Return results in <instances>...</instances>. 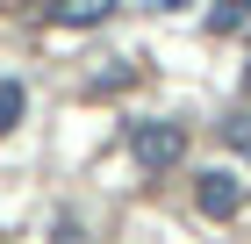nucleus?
<instances>
[{"mask_svg": "<svg viewBox=\"0 0 251 244\" xmlns=\"http://www.w3.org/2000/svg\"><path fill=\"white\" fill-rule=\"evenodd\" d=\"M129 151H136L144 172H165V165L187 158V130L179 122H129Z\"/></svg>", "mask_w": 251, "mask_h": 244, "instance_id": "1", "label": "nucleus"}, {"mask_svg": "<svg viewBox=\"0 0 251 244\" xmlns=\"http://www.w3.org/2000/svg\"><path fill=\"white\" fill-rule=\"evenodd\" d=\"M194 201H201V216H215V223H230L237 208H244V187H237L230 172H201V187H194Z\"/></svg>", "mask_w": 251, "mask_h": 244, "instance_id": "2", "label": "nucleus"}, {"mask_svg": "<svg viewBox=\"0 0 251 244\" xmlns=\"http://www.w3.org/2000/svg\"><path fill=\"white\" fill-rule=\"evenodd\" d=\"M122 0H50V15L65 22V29H94V22H108Z\"/></svg>", "mask_w": 251, "mask_h": 244, "instance_id": "3", "label": "nucleus"}, {"mask_svg": "<svg viewBox=\"0 0 251 244\" xmlns=\"http://www.w3.org/2000/svg\"><path fill=\"white\" fill-rule=\"evenodd\" d=\"M244 22H251V0H215V7H208V29H215V36H230V29H244Z\"/></svg>", "mask_w": 251, "mask_h": 244, "instance_id": "4", "label": "nucleus"}, {"mask_svg": "<svg viewBox=\"0 0 251 244\" xmlns=\"http://www.w3.org/2000/svg\"><path fill=\"white\" fill-rule=\"evenodd\" d=\"M15 122H22V86H15V79H0V136L15 130Z\"/></svg>", "mask_w": 251, "mask_h": 244, "instance_id": "5", "label": "nucleus"}, {"mask_svg": "<svg viewBox=\"0 0 251 244\" xmlns=\"http://www.w3.org/2000/svg\"><path fill=\"white\" fill-rule=\"evenodd\" d=\"M223 144L251 158V115H223Z\"/></svg>", "mask_w": 251, "mask_h": 244, "instance_id": "6", "label": "nucleus"}, {"mask_svg": "<svg viewBox=\"0 0 251 244\" xmlns=\"http://www.w3.org/2000/svg\"><path fill=\"white\" fill-rule=\"evenodd\" d=\"M244 94H251V65H244Z\"/></svg>", "mask_w": 251, "mask_h": 244, "instance_id": "7", "label": "nucleus"}]
</instances>
